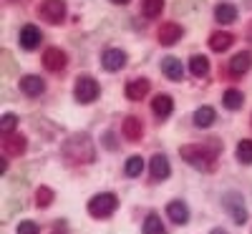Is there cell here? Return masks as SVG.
<instances>
[{
    "label": "cell",
    "mask_w": 252,
    "mask_h": 234,
    "mask_svg": "<svg viewBox=\"0 0 252 234\" xmlns=\"http://www.w3.org/2000/svg\"><path fill=\"white\" fill-rule=\"evenodd\" d=\"M217 151H220L217 139H215L212 146H207V144H189V146L179 148L182 159L189 166L199 169V172H215V169H217Z\"/></svg>",
    "instance_id": "6da1fadb"
},
{
    "label": "cell",
    "mask_w": 252,
    "mask_h": 234,
    "mask_svg": "<svg viewBox=\"0 0 252 234\" xmlns=\"http://www.w3.org/2000/svg\"><path fill=\"white\" fill-rule=\"evenodd\" d=\"M63 156H66L71 164H91L96 151H94V144H91L89 136L76 134L63 144Z\"/></svg>",
    "instance_id": "7a4b0ae2"
},
{
    "label": "cell",
    "mask_w": 252,
    "mask_h": 234,
    "mask_svg": "<svg viewBox=\"0 0 252 234\" xmlns=\"http://www.w3.org/2000/svg\"><path fill=\"white\" fill-rule=\"evenodd\" d=\"M116 206H119L116 194H106V191H103V194H96L89 202V214L96 217V219H106V217H111L116 211Z\"/></svg>",
    "instance_id": "3957f363"
},
{
    "label": "cell",
    "mask_w": 252,
    "mask_h": 234,
    "mask_svg": "<svg viewBox=\"0 0 252 234\" xmlns=\"http://www.w3.org/2000/svg\"><path fill=\"white\" fill-rule=\"evenodd\" d=\"M224 209H227V214L235 219V224L247 222V209H245V199H242L240 191H227L224 194Z\"/></svg>",
    "instance_id": "277c9868"
},
{
    "label": "cell",
    "mask_w": 252,
    "mask_h": 234,
    "mask_svg": "<svg viewBox=\"0 0 252 234\" xmlns=\"http://www.w3.org/2000/svg\"><path fill=\"white\" fill-rule=\"evenodd\" d=\"M73 96L78 103H91L98 98V83L91 78V76H81L76 81V88H73Z\"/></svg>",
    "instance_id": "5b68a950"
},
{
    "label": "cell",
    "mask_w": 252,
    "mask_h": 234,
    "mask_svg": "<svg viewBox=\"0 0 252 234\" xmlns=\"http://www.w3.org/2000/svg\"><path fill=\"white\" fill-rule=\"evenodd\" d=\"M38 13H40V18H43V20L58 26L61 20L66 18V3H63V0H43L40 8H38Z\"/></svg>",
    "instance_id": "8992f818"
},
{
    "label": "cell",
    "mask_w": 252,
    "mask_h": 234,
    "mask_svg": "<svg viewBox=\"0 0 252 234\" xmlns=\"http://www.w3.org/2000/svg\"><path fill=\"white\" fill-rule=\"evenodd\" d=\"M182 35H184V28H182L179 23H164V26H159V33H157V38H159L161 46H174V43H179Z\"/></svg>",
    "instance_id": "52a82bcc"
},
{
    "label": "cell",
    "mask_w": 252,
    "mask_h": 234,
    "mask_svg": "<svg viewBox=\"0 0 252 234\" xmlns=\"http://www.w3.org/2000/svg\"><path fill=\"white\" fill-rule=\"evenodd\" d=\"M149 172H152V179H154V181H164L166 176L172 174L169 159H166L164 154H154L152 161H149Z\"/></svg>",
    "instance_id": "ba28073f"
},
{
    "label": "cell",
    "mask_w": 252,
    "mask_h": 234,
    "mask_svg": "<svg viewBox=\"0 0 252 234\" xmlns=\"http://www.w3.org/2000/svg\"><path fill=\"white\" fill-rule=\"evenodd\" d=\"M66 60L68 58L61 48H46V53H43V66H46V71H53V73L66 68Z\"/></svg>",
    "instance_id": "9c48e42d"
},
{
    "label": "cell",
    "mask_w": 252,
    "mask_h": 234,
    "mask_svg": "<svg viewBox=\"0 0 252 234\" xmlns=\"http://www.w3.org/2000/svg\"><path fill=\"white\" fill-rule=\"evenodd\" d=\"M101 63H103V68H106V71L116 73V71H121L126 66V53L119 51V48H109V51H103Z\"/></svg>",
    "instance_id": "30bf717a"
},
{
    "label": "cell",
    "mask_w": 252,
    "mask_h": 234,
    "mask_svg": "<svg viewBox=\"0 0 252 234\" xmlns=\"http://www.w3.org/2000/svg\"><path fill=\"white\" fill-rule=\"evenodd\" d=\"M20 91H23L26 96H31V98H35V96H40L46 91V81L40 76H23L20 78Z\"/></svg>",
    "instance_id": "8fae6325"
},
{
    "label": "cell",
    "mask_w": 252,
    "mask_h": 234,
    "mask_svg": "<svg viewBox=\"0 0 252 234\" xmlns=\"http://www.w3.org/2000/svg\"><path fill=\"white\" fill-rule=\"evenodd\" d=\"M40 30L35 28V26H26L23 30H20V48L23 51H35L38 46H40Z\"/></svg>",
    "instance_id": "7c38bea8"
},
{
    "label": "cell",
    "mask_w": 252,
    "mask_h": 234,
    "mask_svg": "<svg viewBox=\"0 0 252 234\" xmlns=\"http://www.w3.org/2000/svg\"><path fill=\"white\" fill-rule=\"evenodd\" d=\"M121 131H124L126 141H139L141 134H144V123H141L136 116H126L124 123H121Z\"/></svg>",
    "instance_id": "4fadbf2b"
},
{
    "label": "cell",
    "mask_w": 252,
    "mask_h": 234,
    "mask_svg": "<svg viewBox=\"0 0 252 234\" xmlns=\"http://www.w3.org/2000/svg\"><path fill=\"white\" fill-rule=\"evenodd\" d=\"M149 93V81L146 78H134L131 83H126V98L129 101H141Z\"/></svg>",
    "instance_id": "5bb4252c"
},
{
    "label": "cell",
    "mask_w": 252,
    "mask_h": 234,
    "mask_svg": "<svg viewBox=\"0 0 252 234\" xmlns=\"http://www.w3.org/2000/svg\"><path fill=\"white\" fill-rule=\"evenodd\" d=\"M250 68H252V53H247V51L237 53L232 60H229V73L232 76H245Z\"/></svg>",
    "instance_id": "9a60e30c"
},
{
    "label": "cell",
    "mask_w": 252,
    "mask_h": 234,
    "mask_svg": "<svg viewBox=\"0 0 252 234\" xmlns=\"http://www.w3.org/2000/svg\"><path fill=\"white\" fill-rule=\"evenodd\" d=\"M152 111H154L159 118H166V116L174 111V101H172V96H166V93L154 96V101H152Z\"/></svg>",
    "instance_id": "2e32d148"
},
{
    "label": "cell",
    "mask_w": 252,
    "mask_h": 234,
    "mask_svg": "<svg viewBox=\"0 0 252 234\" xmlns=\"http://www.w3.org/2000/svg\"><path fill=\"white\" fill-rule=\"evenodd\" d=\"M161 71H164L166 78H172V81H182V76H184L182 60L174 58V56H169V58H164V60H161Z\"/></svg>",
    "instance_id": "e0dca14e"
},
{
    "label": "cell",
    "mask_w": 252,
    "mask_h": 234,
    "mask_svg": "<svg viewBox=\"0 0 252 234\" xmlns=\"http://www.w3.org/2000/svg\"><path fill=\"white\" fill-rule=\"evenodd\" d=\"M26 146H28L26 136H5L3 151H5V156H20V154L26 151Z\"/></svg>",
    "instance_id": "ac0fdd59"
},
{
    "label": "cell",
    "mask_w": 252,
    "mask_h": 234,
    "mask_svg": "<svg viewBox=\"0 0 252 234\" xmlns=\"http://www.w3.org/2000/svg\"><path fill=\"white\" fill-rule=\"evenodd\" d=\"M232 43H235V35H232V33L217 30V33H212V35H209V48H212V51H217V53L227 51V48L232 46Z\"/></svg>",
    "instance_id": "d6986e66"
},
{
    "label": "cell",
    "mask_w": 252,
    "mask_h": 234,
    "mask_svg": "<svg viewBox=\"0 0 252 234\" xmlns=\"http://www.w3.org/2000/svg\"><path fill=\"white\" fill-rule=\"evenodd\" d=\"M215 118H217V114H215L212 106H199L194 111V126L197 129H209V126L215 123Z\"/></svg>",
    "instance_id": "ffe728a7"
},
{
    "label": "cell",
    "mask_w": 252,
    "mask_h": 234,
    "mask_svg": "<svg viewBox=\"0 0 252 234\" xmlns=\"http://www.w3.org/2000/svg\"><path fill=\"white\" fill-rule=\"evenodd\" d=\"M166 214H169V219L174 224H187L189 219V209L184 202H169V206H166Z\"/></svg>",
    "instance_id": "44dd1931"
},
{
    "label": "cell",
    "mask_w": 252,
    "mask_h": 234,
    "mask_svg": "<svg viewBox=\"0 0 252 234\" xmlns=\"http://www.w3.org/2000/svg\"><path fill=\"white\" fill-rule=\"evenodd\" d=\"M215 20H217V23H222V26L235 23V20H237V8H235V5H229V3L217 5V10H215Z\"/></svg>",
    "instance_id": "7402d4cb"
},
{
    "label": "cell",
    "mask_w": 252,
    "mask_h": 234,
    "mask_svg": "<svg viewBox=\"0 0 252 234\" xmlns=\"http://www.w3.org/2000/svg\"><path fill=\"white\" fill-rule=\"evenodd\" d=\"M242 101H245V96H242V91H237V88H229V91H224V96H222L224 109H229V111L242 109Z\"/></svg>",
    "instance_id": "603a6c76"
},
{
    "label": "cell",
    "mask_w": 252,
    "mask_h": 234,
    "mask_svg": "<svg viewBox=\"0 0 252 234\" xmlns=\"http://www.w3.org/2000/svg\"><path fill=\"white\" fill-rule=\"evenodd\" d=\"M189 71H192V76H197V78H204L209 73V60L204 56H192L189 58Z\"/></svg>",
    "instance_id": "cb8c5ba5"
},
{
    "label": "cell",
    "mask_w": 252,
    "mask_h": 234,
    "mask_svg": "<svg viewBox=\"0 0 252 234\" xmlns=\"http://www.w3.org/2000/svg\"><path fill=\"white\" fill-rule=\"evenodd\" d=\"M144 234H166V229H164V224H161V219H159L157 214L146 217V222H144Z\"/></svg>",
    "instance_id": "d4e9b609"
},
{
    "label": "cell",
    "mask_w": 252,
    "mask_h": 234,
    "mask_svg": "<svg viewBox=\"0 0 252 234\" xmlns=\"http://www.w3.org/2000/svg\"><path fill=\"white\" fill-rule=\"evenodd\" d=\"M141 10H144L146 18H157V15H161V10H164V0H144Z\"/></svg>",
    "instance_id": "484cf974"
},
{
    "label": "cell",
    "mask_w": 252,
    "mask_h": 234,
    "mask_svg": "<svg viewBox=\"0 0 252 234\" xmlns=\"http://www.w3.org/2000/svg\"><path fill=\"white\" fill-rule=\"evenodd\" d=\"M51 202H53V189L38 186V191H35V206L46 209V206H51Z\"/></svg>",
    "instance_id": "4316f807"
},
{
    "label": "cell",
    "mask_w": 252,
    "mask_h": 234,
    "mask_svg": "<svg viewBox=\"0 0 252 234\" xmlns=\"http://www.w3.org/2000/svg\"><path fill=\"white\" fill-rule=\"evenodd\" d=\"M124 172H126V176H139L141 172H144V159L141 156H131L129 161H126V169H124Z\"/></svg>",
    "instance_id": "83f0119b"
},
{
    "label": "cell",
    "mask_w": 252,
    "mask_h": 234,
    "mask_svg": "<svg viewBox=\"0 0 252 234\" xmlns=\"http://www.w3.org/2000/svg\"><path fill=\"white\" fill-rule=\"evenodd\" d=\"M237 161L252 164V141H250V139L240 141V146H237Z\"/></svg>",
    "instance_id": "f1b7e54d"
},
{
    "label": "cell",
    "mask_w": 252,
    "mask_h": 234,
    "mask_svg": "<svg viewBox=\"0 0 252 234\" xmlns=\"http://www.w3.org/2000/svg\"><path fill=\"white\" fill-rule=\"evenodd\" d=\"M18 126V116L15 114H3V118H0V129H3V136H8L13 129Z\"/></svg>",
    "instance_id": "f546056e"
},
{
    "label": "cell",
    "mask_w": 252,
    "mask_h": 234,
    "mask_svg": "<svg viewBox=\"0 0 252 234\" xmlns=\"http://www.w3.org/2000/svg\"><path fill=\"white\" fill-rule=\"evenodd\" d=\"M18 234H38V224L35 222H20L18 224Z\"/></svg>",
    "instance_id": "4dcf8cb0"
},
{
    "label": "cell",
    "mask_w": 252,
    "mask_h": 234,
    "mask_svg": "<svg viewBox=\"0 0 252 234\" xmlns=\"http://www.w3.org/2000/svg\"><path fill=\"white\" fill-rule=\"evenodd\" d=\"M103 144H109L111 151H116V141H114V134H103Z\"/></svg>",
    "instance_id": "1f68e13d"
},
{
    "label": "cell",
    "mask_w": 252,
    "mask_h": 234,
    "mask_svg": "<svg viewBox=\"0 0 252 234\" xmlns=\"http://www.w3.org/2000/svg\"><path fill=\"white\" fill-rule=\"evenodd\" d=\"M5 169H8V161H5V156H3V159H0V174H3Z\"/></svg>",
    "instance_id": "d6a6232c"
},
{
    "label": "cell",
    "mask_w": 252,
    "mask_h": 234,
    "mask_svg": "<svg viewBox=\"0 0 252 234\" xmlns=\"http://www.w3.org/2000/svg\"><path fill=\"white\" fill-rule=\"evenodd\" d=\"M111 3H114V5H126L129 0H111Z\"/></svg>",
    "instance_id": "836d02e7"
},
{
    "label": "cell",
    "mask_w": 252,
    "mask_h": 234,
    "mask_svg": "<svg viewBox=\"0 0 252 234\" xmlns=\"http://www.w3.org/2000/svg\"><path fill=\"white\" fill-rule=\"evenodd\" d=\"M209 234H227V232H224V229H212Z\"/></svg>",
    "instance_id": "e575fe53"
},
{
    "label": "cell",
    "mask_w": 252,
    "mask_h": 234,
    "mask_svg": "<svg viewBox=\"0 0 252 234\" xmlns=\"http://www.w3.org/2000/svg\"><path fill=\"white\" fill-rule=\"evenodd\" d=\"M13 3H18V0H13Z\"/></svg>",
    "instance_id": "d590c367"
}]
</instances>
